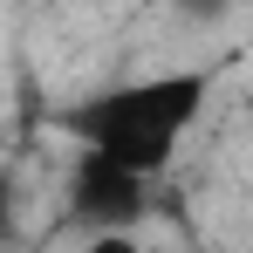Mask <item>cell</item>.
Here are the masks:
<instances>
[{"mask_svg": "<svg viewBox=\"0 0 253 253\" xmlns=\"http://www.w3.org/2000/svg\"><path fill=\"white\" fill-rule=\"evenodd\" d=\"M206 103H212V69H165V76H137V83H117L76 103L62 124L83 137L89 158H110L130 178H158Z\"/></svg>", "mask_w": 253, "mask_h": 253, "instance_id": "cell-1", "label": "cell"}, {"mask_svg": "<svg viewBox=\"0 0 253 253\" xmlns=\"http://www.w3.org/2000/svg\"><path fill=\"white\" fill-rule=\"evenodd\" d=\"M144 212H151V178H130V171H117L110 158H89V151L69 165V219L89 226V240L130 233Z\"/></svg>", "mask_w": 253, "mask_h": 253, "instance_id": "cell-2", "label": "cell"}, {"mask_svg": "<svg viewBox=\"0 0 253 253\" xmlns=\"http://www.w3.org/2000/svg\"><path fill=\"white\" fill-rule=\"evenodd\" d=\"M83 253H144V247H137L130 233H96V240H89Z\"/></svg>", "mask_w": 253, "mask_h": 253, "instance_id": "cell-3", "label": "cell"}, {"mask_svg": "<svg viewBox=\"0 0 253 253\" xmlns=\"http://www.w3.org/2000/svg\"><path fill=\"white\" fill-rule=\"evenodd\" d=\"M7 233H14V178L0 171V240H7Z\"/></svg>", "mask_w": 253, "mask_h": 253, "instance_id": "cell-4", "label": "cell"}]
</instances>
